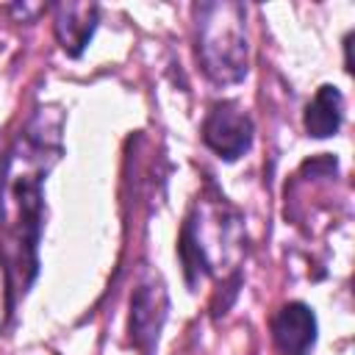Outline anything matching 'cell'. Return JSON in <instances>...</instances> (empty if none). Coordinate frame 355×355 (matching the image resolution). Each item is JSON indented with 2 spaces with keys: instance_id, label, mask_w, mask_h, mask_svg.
<instances>
[{
  "instance_id": "obj_1",
  "label": "cell",
  "mask_w": 355,
  "mask_h": 355,
  "mask_svg": "<svg viewBox=\"0 0 355 355\" xmlns=\"http://www.w3.org/2000/svg\"><path fill=\"white\" fill-rule=\"evenodd\" d=\"M58 122L50 128L44 111H39L31 128L11 150L0 178V222L6 230V258L22 286L36 277V247L42 233V186L53 161L58 158Z\"/></svg>"
},
{
  "instance_id": "obj_2",
  "label": "cell",
  "mask_w": 355,
  "mask_h": 355,
  "mask_svg": "<svg viewBox=\"0 0 355 355\" xmlns=\"http://www.w3.org/2000/svg\"><path fill=\"white\" fill-rule=\"evenodd\" d=\"M197 53L214 83H239L247 75V25L239 3H205L197 8Z\"/></svg>"
},
{
  "instance_id": "obj_3",
  "label": "cell",
  "mask_w": 355,
  "mask_h": 355,
  "mask_svg": "<svg viewBox=\"0 0 355 355\" xmlns=\"http://www.w3.org/2000/svg\"><path fill=\"white\" fill-rule=\"evenodd\" d=\"M166 311H169V294L164 280L153 272H144L130 294V319H128L130 341L136 344V349H141V355L155 352L158 336L166 322Z\"/></svg>"
},
{
  "instance_id": "obj_4",
  "label": "cell",
  "mask_w": 355,
  "mask_h": 355,
  "mask_svg": "<svg viewBox=\"0 0 355 355\" xmlns=\"http://www.w3.org/2000/svg\"><path fill=\"white\" fill-rule=\"evenodd\" d=\"M202 141L219 158L236 161L252 144V119L236 103H216L202 122Z\"/></svg>"
},
{
  "instance_id": "obj_5",
  "label": "cell",
  "mask_w": 355,
  "mask_h": 355,
  "mask_svg": "<svg viewBox=\"0 0 355 355\" xmlns=\"http://www.w3.org/2000/svg\"><path fill=\"white\" fill-rule=\"evenodd\" d=\"M272 338L283 355H308L316 344V316L305 302H286L272 316Z\"/></svg>"
},
{
  "instance_id": "obj_6",
  "label": "cell",
  "mask_w": 355,
  "mask_h": 355,
  "mask_svg": "<svg viewBox=\"0 0 355 355\" xmlns=\"http://www.w3.org/2000/svg\"><path fill=\"white\" fill-rule=\"evenodd\" d=\"M97 31L94 3H61L55 6V39L67 55H80Z\"/></svg>"
},
{
  "instance_id": "obj_7",
  "label": "cell",
  "mask_w": 355,
  "mask_h": 355,
  "mask_svg": "<svg viewBox=\"0 0 355 355\" xmlns=\"http://www.w3.org/2000/svg\"><path fill=\"white\" fill-rule=\"evenodd\" d=\"M341 116H344V97L336 86L324 83L316 89L313 100L308 103L305 108V116H302V125H305V133L313 136V139H327V136H336L338 128H341Z\"/></svg>"
},
{
  "instance_id": "obj_8",
  "label": "cell",
  "mask_w": 355,
  "mask_h": 355,
  "mask_svg": "<svg viewBox=\"0 0 355 355\" xmlns=\"http://www.w3.org/2000/svg\"><path fill=\"white\" fill-rule=\"evenodd\" d=\"M11 277H8V269L0 258V330L6 327V319H8V311H11Z\"/></svg>"
}]
</instances>
